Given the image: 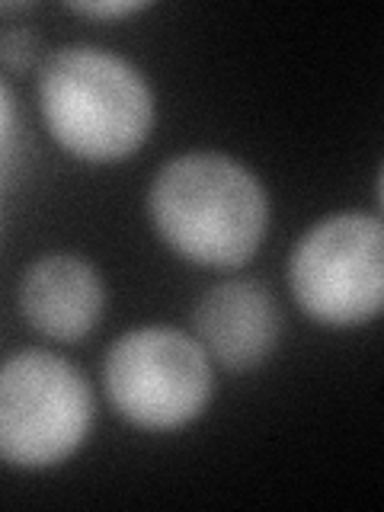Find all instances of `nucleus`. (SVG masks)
Wrapping results in <instances>:
<instances>
[{"label": "nucleus", "instance_id": "f257e3e1", "mask_svg": "<svg viewBox=\"0 0 384 512\" xmlns=\"http://www.w3.org/2000/svg\"><path fill=\"white\" fill-rule=\"evenodd\" d=\"M151 221L183 260L215 269L250 263L269 228V199L240 160L192 151L157 173L148 196Z\"/></svg>", "mask_w": 384, "mask_h": 512}, {"label": "nucleus", "instance_id": "f03ea898", "mask_svg": "<svg viewBox=\"0 0 384 512\" xmlns=\"http://www.w3.org/2000/svg\"><path fill=\"white\" fill-rule=\"evenodd\" d=\"M39 106L64 151L90 164L132 157L154 128V93L132 61L68 45L39 71Z\"/></svg>", "mask_w": 384, "mask_h": 512}, {"label": "nucleus", "instance_id": "7ed1b4c3", "mask_svg": "<svg viewBox=\"0 0 384 512\" xmlns=\"http://www.w3.org/2000/svg\"><path fill=\"white\" fill-rule=\"evenodd\" d=\"M93 429V391L77 368L45 349L0 365V461L42 471L68 461Z\"/></svg>", "mask_w": 384, "mask_h": 512}, {"label": "nucleus", "instance_id": "20e7f679", "mask_svg": "<svg viewBox=\"0 0 384 512\" xmlns=\"http://www.w3.org/2000/svg\"><path fill=\"white\" fill-rule=\"evenodd\" d=\"M109 404L148 432L183 429L212 400V359L176 327H138L109 346L103 365Z\"/></svg>", "mask_w": 384, "mask_h": 512}, {"label": "nucleus", "instance_id": "39448f33", "mask_svg": "<svg viewBox=\"0 0 384 512\" xmlns=\"http://www.w3.org/2000/svg\"><path fill=\"white\" fill-rule=\"evenodd\" d=\"M292 295L327 327H362L384 304V228L372 215L343 212L317 221L288 263Z\"/></svg>", "mask_w": 384, "mask_h": 512}, {"label": "nucleus", "instance_id": "423d86ee", "mask_svg": "<svg viewBox=\"0 0 384 512\" xmlns=\"http://www.w3.org/2000/svg\"><path fill=\"white\" fill-rule=\"evenodd\" d=\"M196 333L224 368L247 372L263 365L282 336V311L269 288L237 279L208 288L196 308Z\"/></svg>", "mask_w": 384, "mask_h": 512}, {"label": "nucleus", "instance_id": "0eeeda50", "mask_svg": "<svg viewBox=\"0 0 384 512\" xmlns=\"http://www.w3.org/2000/svg\"><path fill=\"white\" fill-rule=\"evenodd\" d=\"M20 311L42 336L84 340L106 311L100 272L74 253H48L23 272Z\"/></svg>", "mask_w": 384, "mask_h": 512}, {"label": "nucleus", "instance_id": "6e6552de", "mask_svg": "<svg viewBox=\"0 0 384 512\" xmlns=\"http://www.w3.org/2000/svg\"><path fill=\"white\" fill-rule=\"evenodd\" d=\"M36 48H39V39H36V32H32V29L16 26V29L0 32V64H4V68L13 71V74H20V71L29 68L32 58H36Z\"/></svg>", "mask_w": 384, "mask_h": 512}, {"label": "nucleus", "instance_id": "1a4fd4ad", "mask_svg": "<svg viewBox=\"0 0 384 512\" xmlns=\"http://www.w3.org/2000/svg\"><path fill=\"white\" fill-rule=\"evenodd\" d=\"M148 4L141 0H96V4H71V10L84 13V16H96V20H116V16H132L138 10H144Z\"/></svg>", "mask_w": 384, "mask_h": 512}, {"label": "nucleus", "instance_id": "9d476101", "mask_svg": "<svg viewBox=\"0 0 384 512\" xmlns=\"http://www.w3.org/2000/svg\"><path fill=\"white\" fill-rule=\"evenodd\" d=\"M13 122H16V109H13V96L7 90V84L0 80V151L13 135Z\"/></svg>", "mask_w": 384, "mask_h": 512}, {"label": "nucleus", "instance_id": "9b49d317", "mask_svg": "<svg viewBox=\"0 0 384 512\" xmlns=\"http://www.w3.org/2000/svg\"><path fill=\"white\" fill-rule=\"evenodd\" d=\"M16 10H26V4H0V13H16Z\"/></svg>", "mask_w": 384, "mask_h": 512}]
</instances>
